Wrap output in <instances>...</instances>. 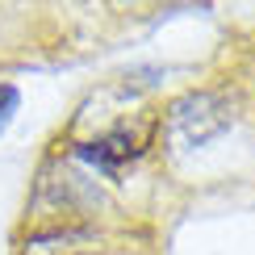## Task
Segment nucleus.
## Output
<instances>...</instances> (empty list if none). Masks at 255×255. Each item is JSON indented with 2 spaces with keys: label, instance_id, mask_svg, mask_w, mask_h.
Wrapping results in <instances>:
<instances>
[{
  "label": "nucleus",
  "instance_id": "obj_1",
  "mask_svg": "<svg viewBox=\"0 0 255 255\" xmlns=\"http://www.w3.org/2000/svg\"><path fill=\"white\" fill-rule=\"evenodd\" d=\"M235 126L230 105L214 97V92H188L172 105V118H167V138L180 151H193V146H209L214 138H222Z\"/></svg>",
  "mask_w": 255,
  "mask_h": 255
},
{
  "label": "nucleus",
  "instance_id": "obj_2",
  "mask_svg": "<svg viewBox=\"0 0 255 255\" xmlns=\"http://www.w3.org/2000/svg\"><path fill=\"white\" fill-rule=\"evenodd\" d=\"M142 142L146 138L134 130V126H113L109 134H101V138H92L88 146H80V159H88V163H97L101 172H118L122 163H130V159L142 155Z\"/></svg>",
  "mask_w": 255,
  "mask_h": 255
},
{
  "label": "nucleus",
  "instance_id": "obj_3",
  "mask_svg": "<svg viewBox=\"0 0 255 255\" xmlns=\"http://www.w3.org/2000/svg\"><path fill=\"white\" fill-rule=\"evenodd\" d=\"M17 109H21V92L13 88V84H0V134H4L8 126H13Z\"/></svg>",
  "mask_w": 255,
  "mask_h": 255
}]
</instances>
